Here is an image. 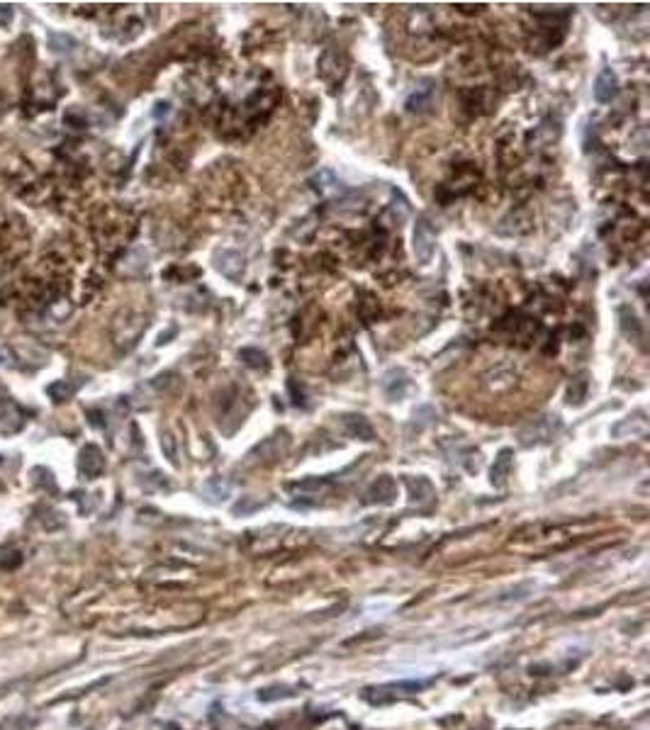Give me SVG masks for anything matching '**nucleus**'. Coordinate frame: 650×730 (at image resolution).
<instances>
[{"mask_svg":"<svg viewBox=\"0 0 650 730\" xmlns=\"http://www.w3.org/2000/svg\"><path fill=\"white\" fill-rule=\"evenodd\" d=\"M412 251L419 266H429L433 261V254H436V234H433L429 219H424V217H419L417 224H414Z\"/></svg>","mask_w":650,"mask_h":730,"instance_id":"nucleus-1","label":"nucleus"},{"mask_svg":"<svg viewBox=\"0 0 650 730\" xmlns=\"http://www.w3.org/2000/svg\"><path fill=\"white\" fill-rule=\"evenodd\" d=\"M13 17H15L13 5H8V3H0V27H10V22H13Z\"/></svg>","mask_w":650,"mask_h":730,"instance_id":"nucleus-17","label":"nucleus"},{"mask_svg":"<svg viewBox=\"0 0 650 730\" xmlns=\"http://www.w3.org/2000/svg\"><path fill=\"white\" fill-rule=\"evenodd\" d=\"M429 102H431V88H417L412 95H409L407 110H412V112L424 110V107H429Z\"/></svg>","mask_w":650,"mask_h":730,"instance_id":"nucleus-14","label":"nucleus"},{"mask_svg":"<svg viewBox=\"0 0 650 730\" xmlns=\"http://www.w3.org/2000/svg\"><path fill=\"white\" fill-rule=\"evenodd\" d=\"M215 266H217V271L222 273V276L227 278V280H242V276H244V271H247V258H244L239 251H229V249H224V251H220V254L215 256Z\"/></svg>","mask_w":650,"mask_h":730,"instance_id":"nucleus-2","label":"nucleus"},{"mask_svg":"<svg viewBox=\"0 0 650 730\" xmlns=\"http://www.w3.org/2000/svg\"><path fill=\"white\" fill-rule=\"evenodd\" d=\"M619 95V78L612 68H602L595 81V98L597 102H612Z\"/></svg>","mask_w":650,"mask_h":730,"instance_id":"nucleus-5","label":"nucleus"},{"mask_svg":"<svg viewBox=\"0 0 650 730\" xmlns=\"http://www.w3.org/2000/svg\"><path fill=\"white\" fill-rule=\"evenodd\" d=\"M383 390L390 402H400L409 390V378L404 375V370H390L383 378Z\"/></svg>","mask_w":650,"mask_h":730,"instance_id":"nucleus-6","label":"nucleus"},{"mask_svg":"<svg viewBox=\"0 0 650 730\" xmlns=\"http://www.w3.org/2000/svg\"><path fill=\"white\" fill-rule=\"evenodd\" d=\"M168 112H170V105H168V102H158L156 110H153V117H163V115H168Z\"/></svg>","mask_w":650,"mask_h":730,"instance_id":"nucleus-19","label":"nucleus"},{"mask_svg":"<svg viewBox=\"0 0 650 730\" xmlns=\"http://www.w3.org/2000/svg\"><path fill=\"white\" fill-rule=\"evenodd\" d=\"M587 378H578V380H573V385L568 387V404H573V407H580V404L587 399Z\"/></svg>","mask_w":650,"mask_h":730,"instance_id":"nucleus-12","label":"nucleus"},{"mask_svg":"<svg viewBox=\"0 0 650 730\" xmlns=\"http://www.w3.org/2000/svg\"><path fill=\"white\" fill-rule=\"evenodd\" d=\"M0 363H3V353H0Z\"/></svg>","mask_w":650,"mask_h":730,"instance_id":"nucleus-20","label":"nucleus"},{"mask_svg":"<svg viewBox=\"0 0 650 730\" xmlns=\"http://www.w3.org/2000/svg\"><path fill=\"white\" fill-rule=\"evenodd\" d=\"M49 47H51V51H71V49H76V39L68 37V34L49 32Z\"/></svg>","mask_w":650,"mask_h":730,"instance_id":"nucleus-15","label":"nucleus"},{"mask_svg":"<svg viewBox=\"0 0 650 730\" xmlns=\"http://www.w3.org/2000/svg\"><path fill=\"white\" fill-rule=\"evenodd\" d=\"M161 450L166 453V458L170 463H178V450H175V438L170 433H161Z\"/></svg>","mask_w":650,"mask_h":730,"instance_id":"nucleus-16","label":"nucleus"},{"mask_svg":"<svg viewBox=\"0 0 650 730\" xmlns=\"http://www.w3.org/2000/svg\"><path fill=\"white\" fill-rule=\"evenodd\" d=\"M239 361L242 363H247L249 368H256V370H268V356L264 351H259V349H242L239 351Z\"/></svg>","mask_w":650,"mask_h":730,"instance_id":"nucleus-11","label":"nucleus"},{"mask_svg":"<svg viewBox=\"0 0 650 730\" xmlns=\"http://www.w3.org/2000/svg\"><path fill=\"white\" fill-rule=\"evenodd\" d=\"M288 390L293 392V402L298 404V407H305V395H302V390L298 392V382L290 380V382H288Z\"/></svg>","mask_w":650,"mask_h":730,"instance_id":"nucleus-18","label":"nucleus"},{"mask_svg":"<svg viewBox=\"0 0 650 730\" xmlns=\"http://www.w3.org/2000/svg\"><path fill=\"white\" fill-rule=\"evenodd\" d=\"M509 470H511V450L504 448V450H499V455L494 458L492 470H489L494 487H504L507 477H509Z\"/></svg>","mask_w":650,"mask_h":730,"instance_id":"nucleus-9","label":"nucleus"},{"mask_svg":"<svg viewBox=\"0 0 650 730\" xmlns=\"http://www.w3.org/2000/svg\"><path fill=\"white\" fill-rule=\"evenodd\" d=\"M78 470L88 480H95L105 470V455H102V450L95 443H88V446L81 448V453H78Z\"/></svg>","mask_w":650,"mask_h":730,"instance_id":"nucleus-3","label":"nucleus"},{"mask_svg":"<svg viewBox=\"0 0 650 730\" xmlns=\"http://www.w3.org/2000/svg\"><path fill=\"white\" fill-rule=\"evenodd\" d=\"M619 322H621V332H624V336H629V339H634V341L641 339V334H643L641 322H638L636 312L631 310V307H621Z\"/></svg>","mask_w":650,"mask_h":730,"instance_id":"nucleus-10","label":"nucleus"},{"mask_svg":"<svg viewBox=\"0 0 650 730\" xmlns=\"http://www.w3.org/2000/svg\"><path fill=\"white\" fill-rule=\"evenodd\" d=\"M341 424H344L346 433H349L351 438H356V441H366V443L375 441L373 424H370V421L363 414H356V412L344 414V416H341Z\"/></svg>","mask_w":650,"mask_h":730,"instance_id":"nucleus-4","label":"nucleus"},{"mask_svg":"<svg viewBox=\"0 0 650 730\" xmlns=\"http://www.w3.org/2000/svg\"><path fill=\"white\" fill-rule=\"evenodd\" d=\"M395 492H397L395 480L383 475V477H378V480L373 482V487L368 489L366 504H373V501H383V504H387V501H392V497H395Z\"/></svg>","mask_w":650,"mask_h":730,"instance_id":"nucleus-7","label":"nucleus"},{"mask_svg":"<svg viewBox=\"0 0 650 730\" xmlns=\"http://www.w3.org/2000/svg\"><path fill=\"white\" fill-rule=\"evenodd\" d=\"M626 431H631V436H646L648 433V421H646V416L643 414H636V416H629V419H624V421H619L617 426H612V433L617 438H624V433Z\"/></svg>","mask_w":650,"mask_h":730,"instance_id":"nucleus-8","label":"nucleus"},{"mask_svg":"<svg viewBox=\"0 0 650 730\" xmlns=\"http://www.w3.org/2000/svg\"><path fill=\"white\" fill-rule=\"evenodd\" d=\"M47 395L54 399V402H66V399H71L73 395V385L66 380H56L47 387Z\"/></svg>","mask_w":650,"mask_h":730,"instance_id":"nucleus-13","label":"nucleus"}]
</instances>
